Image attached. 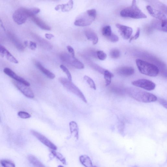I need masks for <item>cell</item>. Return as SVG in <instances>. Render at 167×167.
<instances>
[{"label": "cell", "mask_w": 167, "mask_h": 167, "mask_svg": "<svg viewBox=\"0 0 167 167\" xmlns=\"http://www.w3.org/2000/svg\"><path fill=\"white\" fill-rule=\"evenodd\" d=\"M126 91L131 97L139 102L149 103L157 100V97L154 95L137 88H127Z\"/></svg>", "instance_id": "cell-1"}, {"label": "cell", "mask_w": 167, "mask_h": 167, "mask_svg": "<svg viewBox=\"0 0 167 167\" xmlns=\"http://www.w3.org/2000/svg\"><path fill=\"white\" fill-rule=\"evenodd\" d=\"M136 62L139 71L142 74L151 77H155L159 73L156 66L140 59L136 60Z\"/></svg>", "instance_id": "cell-2"}, {"label": "cell", "mask_w": 167, "mask_h": 167, "mask_svg": "<svg viewBox=\"0 0 167 167\" xmlns=\"http://www.w3.org/2000/svg\"><path fill=\"white\" fill-rule=\"evenodd\" d=\"M122 17L133 19L146 18L147 15L140 9L136 4V1H133L131 6L125 8L120 13Z\"/></svg>", "instance_id": "cell-3"}, {"label": "cell", "mask_w": 167, "mask_h": 167, "mask_svg": "<svg viewBox=\"0 0 167 167\" xmlns=\"http://www.w3.org/2000/svg\"><path fill=\"white\" fill-rule=\"evenodd\" d=\"M96 16V11L95 9L87 10L77 17L74 24L81 27L90 25L95 19Z\"/></svg>", "instance_id": "cell-4"}, {"label": "cell", "mask_w": 167, "mask_h": 167, "mask_svg": "<svg viewBox=\"0 0 167 167\" xmlns=\"http://www.w3.org/2000/svg\"><path fill=\"white\" fill-rule=\"evenodd\" d=\"M33 8L27 9L24 8H20L15 11L13 15V20L18 25L25 23L28 18L35 15Z\"/></svg>", "instance_id": "cell-5"}, {"label": "cell", "mask_w": 167, "mask_h": 167, "mask_svg": "<svg viewBox=\"0 0 167 167\" xmlns=\"http://www.w3.org/2000/svg\"><path fill=\"white\" fill-rule=\"evenodd\" d=\"M59 81L67 90L76 95V96L81 99L84 102L87 103V100H86L84 95L83 94L80 89L76 86L75 85L73 82L64 77L60 78L59 79Z\"/></svg>", "instance_id": "cell-6"}, {"label": "cell", "mask_w": 167, "mask_h": 167, "mask_svg": "<svg viewBox=\"0 0 167 167\" xmlns=\"http://www.w3.org/2000/svg\"><path fill=\"white\" fill-rule=\"evenodd\" d=\"M60 58L63 62L77 69H82L84 68V64L71 55L63 53L60 55Z\"/></svg>", "instance_id": "cell-7"}, {"label": "cell", "mask_w": 167, "mask_h": 167, "mask_svg": "<svg viewBox=\"0 0 167 167\" xmlns=\"http://www.w3.org/2000/svg\"><path fill=\"white\" fill-rule=\"evenodd\" d=\"M132 83L133 85L136 87L149 91L154 90L156 87V84L154 82L146 79H140L135 80L133 81Z\"/></svg>", "instance_id": "cell-8"}, {"label": "cell", "mask_w": 167, "mask_h": 167, "mask_svg": "<svg viewBox=\"0 0 167 167\" xmlns=\"http://www.w3.org/2000/svg\"><path fill=\"white\" fill-rule=\"evenodd\" d=\"M31 133L39 141L50 149L52 150H54V151H55L57 149V146L46 136L34 130H31Z\"/></svg>", "instance_id": "cell-9"}, {"label": "cell", "mask_w": 167, "mask_h": 167, "mask_svg": "<svg viewBox=\"0 0 167 167\" xmlns=\"http://www.w3.org/2000/svg\"><path fill=\"white\" fill-rule=\"evenodd\" d=\"M13 84L25 96L29 98H33L34 95L32 91L27 86L17 81H13Z\"/></svg>", "instance_id": "cell-10"}, {"label": "cell", "mask_w": 167, "mask_h": 167, "mask_svg": "<svg viewBox=\"0 0 167 167\" xmlns=\"http://www.w3.org/2000/svg\"><path fill=\"white\" fill-rule=\"evenodd\" d=\"M116 27L119 29L122 37L124 39L128 40L130 38L133 32L131 27L118 24L116 25Z\"/></svg>", "instance_id": "cell-11"}, {"label": "cell", "mask_w": 167, "mask_h": 167, "mask_svg": "<svg viewBox=\"0 0 167 167\" xmlns=\"http://www.w3.org/2000/svg\"><path fill=\"white\" fill-rule=\"evenodd\" d=\"M146 9L149 14L153 17L160 21L167 20L166 15L161 11L156 10L149 5L147 6Z\"/></svg>", "instance_id": "cell-12"}, {"label": "cell", "mask_w": 167, "mask_h": 167, "mask_svg": "<svg viewBox=\"0 0 167 167\" xmlns=\"http://www.w3.org/2000/svg\"><path fill=\"white\" fill-rule=\"evenodd\" d=\"M4 73L7 76H9L13 79H15L16 81L23 84L27 86L30 85V83L22 77L17 75L14 72L9 68H6L4 69Z\"/></svg>", "instance_id": "cell-13"}, {"label": "cell", "mask_w": 167, "mask_h": 167, "mask_svg": "<svg viewBox=\"0 0 167 167\" xmlns=\"http://www.w3.org/2000/svg\"><path fill=\"white\" fill-rule=\"evenodd\" d=\"M0 55L3 57H5L7 60L15 64L18 63V60L1 44H0Z\"/></svg>", "instance_id": "cell-14"}, {"label": "cell", "mask_w": 167, "mask_h": 167, "mask_svg": "<svg viewBox=\"0 0 167 167\" xmlns=\"http://www.w3.org/2000/svg\"><path fill=\"white\" fill-rule=\"evenodd\" d=\"M117 72L121 76H128L134 74L135 70L134 69L130 67L124 66L119 68Z\"/></svg>", "instance_id": "cell-15"}, {"label": "cell", "mask_w": 167, "mask_h": 167, "mask_svg": "<svg viewBox=\"0 0 167 167\" xmlns=\"http://www.w3.org/2000/svg\"><path fill=\"white\" fill-rule=\"evenodd\" d=\"M30 18L41 29L47 30H51V27L37 17L33 15Z\"/></svg>", "instance_id": "cell-16"}, {"label": "cell", "mask_w": 167, "mask_h": 167, "mask_svg": "<svg viewBox=\"0 0 167 167\" xmlns=\"http://www.w3.org/2000/svg\"><path fill=\"white\" fill-rule=\"evenodd\" d=\"M73 1H69L67 4L57 5L55 7V10L57 11L61 10L62 12H69L73 9Z\"/></svg>", "instance_id": "cell-17"}, {"label": "cell", "mask_w": 167, "mask_h": 167, "mask_svg": "<svg viewBox=\"0 0 167 167\" xmlns=\"http://www.w3.org/2000/svg\"><path fill=\"white\" fill-rule=\"evenodd\" d=\"M9 37L11 41L14 45L19 51H23L25 49V47L21 42L18 40L15 36L12 33L9 34Z\"/></svg>", "instance_id": "cell-18"}, {"label": "cell", "mask_w": 167, "mask_h": 167, "mask_svg": "<svg viewBox=\"0 0 167 167\" xmlns=\"http://www.w3.org/2000/svg\"><path fill=\"white\" fill-rule=\"evenodd\" d=\"M36 66L48 78L54 79L55 77V75L53 73L44 68L40 62H36Z\"/></svg>", "instance_id": "cell-19"}, {"label": "cell", "mask_w": 167, "mask_h": 167, "mask_svg": "<svg viewBox=\"0 0 167 167\" xmlns=\"http://www.w3.org/2000/svg\"><path fill=\"white\" fill-rule=\"evenodd\" d=\"M85 34L88 39L92 41L93 44H96L98 43V36L94 32L90 30H86L85 32Z\"/></svg>", "instance_id": "cell-20"}, {"label": "cell", "mask_w": 167, "mask_h": 167, "mask_svg": "<svg viewBox=\"0 0 167 167\" xmlns=\"http://www.w3.org/2000/svg\"><path fill=\"white\" fill-rule=\"evenodd\" d=\"M69 129L71 134H73L77 140L79 138V128L76 122L72 121L69 123Z\"/></svg>", "instance_id": "cell-21"}, {"label": "cell", "mask_w": 167, "mask_h": 167, "mask_svg": "<svg viewBox=\"0 0 167 167\" xmlns=\"http://www.w3.org/2000/svg\"><path fill=\"white\" fill-rule=\"evenodd\" d=\"M80 162L85 167H93L90 158L87 155H82L79 157Z\"/></svg>", "instance_id": "cell-22"}, {"label": "cell", "mask_w": 167, "mask_h": 167, "mask_svg": "<svg viewBox=\"0 0 167 167\" xmlns=\"http://www.w3.org/2000/svg\"><path fill=\"white\" fill-rule=\"evenodd\" d=\"M28 159L34 167H46L34 156L32 155H29L28 156Z\"/></svg>", "instance_id": "cell-23"}, {"label": "cell", "mask_w": 167, "mask_h": 167, "mask_svg": "<svg viewBox=\"0 0 167 167\" xmlns=\"http://www.w3.org/2000/svg\"><path fill=\"white\" fill-rule=\"evenodd\" d=\"M103 74L104 78L105 80V85L107 86L110 84L111 82V79L114 76L113 74L107 70L104 71Z\"/></svg>", "instance_id": "cell-24"}, {"label": "cell", "mask_w": 167, "mask_h": 167, "mask_svg": "<svg viewBox=\"0 0 167 167\" xmlns=\"http://www.w3.org/2000/svg\"><path fill=\"white\" fill-rule=\"evenodd\" d=\"M51 153L54 156L56 157L58 160H59L64 165H66V161L65 158L64 157L62 154H61L60 152L55 151L54 150H52Z\"/></svg>", "instance_id": "cell-25"}, {"label": "cell", "mask_w": 167, "mask_h": 167, "mask_svg": "<svg viewBox=\"0 0 167 167\" xmlns=\"http://www.w3.org/2000/svg\"><path fill=\"white\" fill-rule=\"evenodd\" d=\"M102 32V35L107 38L109 37L112 33L110 26H107L103 28Z\"/></svg>", "instance_id": "cell-26"}, {"label": "cell", "mask_w": 167, "mask_h": 167, "mask_svg": "<svg viewBox=\"0 0 167 167\" xmlns=\"http://www.w3.org/2000/svg\"><path fill=\"white\" fill-rule=\"evenodd\" d=\"M84 79L88 83L91 88L93 89L94 90H96V86L95 83L93 80L90 77L87 76H85L84 77Z\"/></svg>", "instance_id": "cell-27"}, {"label": "cell", "mask_w": 167, "mask_h": 167, "mask_svg": "<svg viewBox=\"0 0 167 167\" xmlns=\"http://www.w3.org/2000/svg\"><path fill=\"white\" fill-rule=\"evenodd\" d=\"M4 167H15V164L12 161L7 160H2L0 162Z\"/></svg>", "instance_id": "cell-28"}, {"label": "cell", "mask_w": 167, "mask_h": 167, "mask_svg": "<svg viewBox=\"0 0 167 167\" xmlns=\"http://www.w3.org/2000/svg\"><path fill=\"white\" fill-rule=\"evenodd\" d=\"M110 55L111 58H117L120 56V52L119 50L114 49L110 51Z\"/></svg>", "instance_id": "cell-29"}, {"label": "cell", "mask_w": 167, "mask_h": 167, "mask_svg": "<svg viewBox=\"0 0 167 167\" xmlns=\"http://www.w3.org/2000/svg\"><path fill=\"white\" fill-rule=\"evenodd\" d=\"M60 68L62 69V70L66 74L67 76L68 79L69 81H72V77L71 74L70 72H69L68 70V69L65 66L63 65H60Z\"/></svg>", "instance_id": "cell-30"}, {"label": "cell", "mask_w": 167, "mask_h": 167, "mask_svg": "<svg viewBox=\"0 0 167 167\" xmlns=\"http://www.w3.org/2000/svg\"><path fill=\"white\" fill-rule=\"evenodd\" d=\"M97 55L99 59L101 60H105L107 57V54L102 51H97Z\"/></svg>", "instance_id": "cell-31"}, {"label": "cell", "mask_w": 167, "mask_h": 167, "mask_svg": "<svg viewBox=\"0 0 167 167\" xmlns=\"http://www.w3.org/2000/svg\"><path fill=\"white\" fill-rule=\"evenodd\" d=\"M18 115L20 118L23 119H29L31 117L30 114L24 111H20L18 113Z\"/></svg>", "instance_id": "cell-32"}, {"label": "cell", "mask_w": 167, "mask_h": 167, "mask_svg": "<svg viewBox=\"0 0 167 167\" xmlns=\"http://www.w3.org/2000/svg\"><path fill=\"white\" fill-rule=\"evenodd\" d=\"M107 38L108 40L112 42H116L118 41L119 40V38L118 36L113 34V33L109 37Z\"/></svg>", "instance_id": "cell-33"}, {"label": "cell", "mask_w": 167, "mask_h": 167, "mask_svg": "<svg viewBox=\"0 0 167 167\" xmlns=\"http://www.w3.org/2000/svg\"><path fill=\"white\" fill-rule=\"evenodd\" d=\"M140 28H138V29L137 30V32H136V33H135V35L134 36L132 37L129 40V42H131V41L133 40H136L138 39L139 36H140Z\"/></svg>", "instance_id": "cell-34"}, {"label": "cell", "mask_w": 167, "mask_h": 167, "mask_svg": "<svg viewBox=\"0 0 167 167\" xmlns=\"http://www.w3.org/2000/svg\"><path fill=\"white\" fill-rule=\"evenodd\" d=\"M158 101L160 104L162 105L163 106L167 109V101L166 100L161 98L157 99Z\"/></svg>", "instance_id": "cell-35"}, {"label": "cell", "mask_w": 167, "mask_h": 167, "mask_svg": "<svg viewBox=\"0 0 167 167\" xmlns=\"http://www.w3.org/2000/svg\"><path fill=\"white\" fill-rule=\"evenodd\" d=\"M37 44L34 42L30 41L29 43V47L32 51H34L37 48Z\"/></svg>", "instance_id": "cell-36"}, {"label": "cell", "mask_w": 167, "mask_h": 167, "mask_svg": "<svg viewBox=\"0 0 167 167\" xmlns=\"http://www.w3.org/2000/svg\"><path fill=\"white\" fill-rule=\"evenodd\" d=\"M67 48L68 52L70 53L72 56L74 57L75 53L74 49L70 46H67Z\"/></svg>", "instance_id": "cell-37"}, {"label": "cell", "mask_w": 167, "mask_h": 167, "mask_svg": "<svg viewBox=\"0 0 167 167\" xmlns=\"http://www.w3.org/2000/svg\"><path fill=\"white\" fill-rule=\"evenodd\" d=\"M46 38L48 39L51 40L52 38H53L54 36L52 34H48L46 33L45 35Z\"/></svg>", "instance_id": "cell-38"}, {"label": "cell", "mask_w": 167, "mask_h": 167, "mask_svg": "<svg viewBox=\"0 0 167 167\" xmlns=\"http://www.w3.org/2000/svg\"><path fill=\"white\" fill-rule=\"evenodd\" d=\"M0 25L1 26L3 29L4 30H5V29L4 25L2 21L1 18H0Z\"/></svg>", "instance_id": "cell-39"}, {"label": "cell", "mask_w": 167, "mask_h": 167, "mask_svg": "<svg viewBox=\"0 0 167 167\" xmlns=\"http://www.w3.org/2000/svg\"><path fill=\"white\" fill-rule=\"evenodd\" d=\"M24 45L26 46H27L29 45L28 41H24Z\"/></svg>", "instance_id": "cell-40"}, {"label": "cell", "mask_w": 167, "mask_h": 167, "mask_svg": "<svg viewBox=\"0 0 167 167\" xmlns=\"http://www.w3.org/2000/svg\"><path fill=\"white\" fill-rule=\"evenodd\" d=\"M58 167H64L63 166H58Z\"/></svg>", "instance_id": "cell-41"}, {"label": "cell", "mask_w": 167, "mask_h": 167, "mask_svg": "<svg viewBox=\"0 0 167 167\" xmlns=\"http://www.w3.org/2000/svg\"><path fill=\"white\" fill-rule=\"evenodd\" d=\"M0 121H1V119H0Z\"/></svg>", "instance_id": "cell-42"}, {"label": "cell", "mask_w": 167, "mask_h": 167, "mask_svg": "<svg viewBox=\"0 0 167 167\" xmlns=\"http://www.w3.org/2000/svg\"></svg>", "instance_id": "cell-43"}]
</instances>
